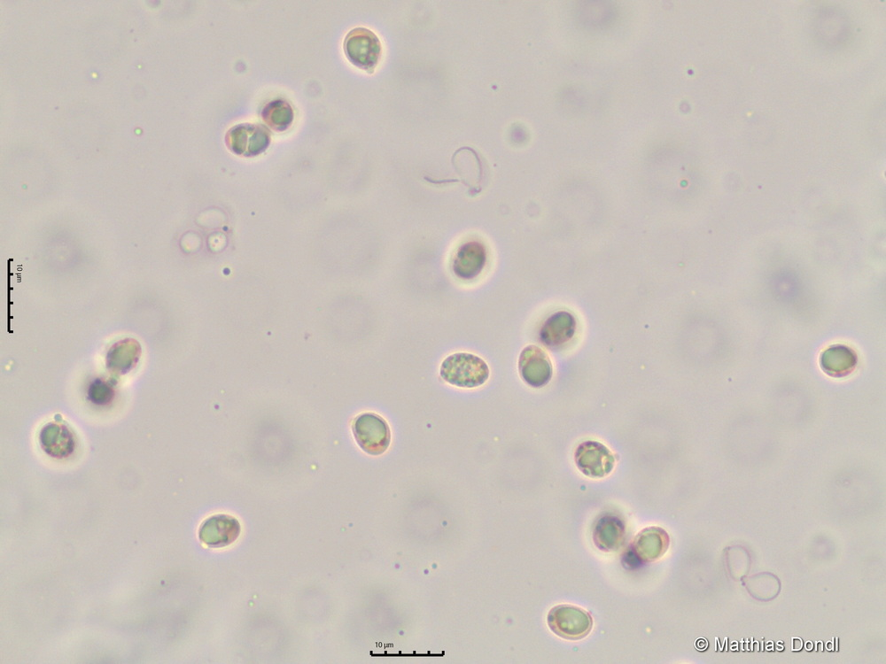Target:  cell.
Instances as JSON below:
<instances>
[{
  "instance_id": "1",
  "label": "cell",
  "mask_w": 886,
  "mask_h": 664,
  "mask_svg": "<svg viewBox=\"0 0 886 664\" xmlns=\"http://www.w3.org/2000/svg\"><path fill=\"white\" fill-rule=\"evenodd\" d=\"M439 374L451 385L474 389L488 380L490 370L486 362L480 357L468 352H456L442 361Z\"/></svg>"
},
{
  "instance_id": "2",
  "label": "cell",
  "mask_w": 886,
  "mask_h": 664,
  "mask_svg": "<svg viewBox=\"0 0 886 664\" xmlns=\"http://www.w3.org/2000/svg\"><path fill=\"white\" fill-rule=\"evenodd\" d=\"M343 49L347 60L368 73H374L382 56L379 37L363 27H354L346 34Z\"/></svg>"
},
{
  "instance_id": "3",
  "label": "cell",
  "mask_w": 886,
  "mask_h": 664,
  "mask_svg": "<svg viewBox=\"0 0 886 664\" xmlns=\"http://www.w3.org/2000/svg\"><path fill=\"white\" fill-rule=\"evenodd\" d=\"M354 437L361 449L369 455H381L391 444V430L386 421L374 413L356 416L352 424Z\"/></svg>"
},
{
  "instance_id": "4",
  "label": "cell",
  "mask_w": 886,
  "mask_h": 664,
  "mask_svg": "<svg viewBox=\"0 0 886 664\" xmlns=\"http://www.w3.org/2000/svg\"><path fill=\"white\" fill-rule=\"evenodd\" d=\"M547 622L553 633L568 640L587 637L593 627V619L586 610L567 604L552 607Z\"/></svg>"
},
{
  "instance_id": "5",
  "label": "cell",
  "mask_w": 886,
  "mask_h": 664,
  "mask_svg": "<svg viewBox=\"0 0 886 664\" xmlns=\"http://www.w3.org/2000/svg\"><path fill=\"white\" fill-rule=\"evenodd\" d=\"M225 144L233 153L242 157H255L270 144L269 130L261 124L241 123L231 127L225 135Z\"/></svg>"
},
{
  "instance_id": "6",
  "label": "cell",
  "mask_w": 886,
  "mask_h": 664,
  "mask_svg": "<svg viewBox=\"0 0 886 664\" xmlns=\"http://www.w3.org/2000/svg\"><path fill=\"white\" fill-rule=\"evenodd\" d=\"M574 460L585 475L593 478L607 476L615 466L611 451L597 441L581 443L575 450Z\"/></svg>"
},
{
  "instance_id": "7",
  "label": "cell",
  "mask_w": 886,
  "mask_h": 664,
  "mask_svg": "<svg viewBox=\"0 0 886 664\" xmlns=\"http://www.w3.org/2000/svg\"><path fill=\"white\" fill-rule=\"evenodd\" d=\"M518 370L522 379L533 388L546 385L553 374L552 363L548 354L532 344L525 347L521 351Z\"/></svg>"
},
{
  "instance_id": "8",
  "label": "cell",
  "mask_w": 886,
  "mask_h": 664,
  "mask_svg": "<svg viewBox=\"0 0 886 664\" xmlns=\"http://www.w3.org/2000/svg\"><path fill=\"white\" fill-rule=\"evenodd\" d=\"M240 530V524L233 516L215 514L202 522L198 537L200 541L207 546L224 547L236 541Z\"/></svg>"
},
{
  "instance_id": "9",
  "label": "cell",
  "mask_w": 886,
  "mask_h": 664,
  "mask_svg": "<svg viewBox=\"0 0 886 664\" xmlns=\"http://www.w3.org/2000/svg\"><path fill=\"white\" fill-rule=\"evenodd\" d=\"M486 261V251L484 244L478 241H470L462 244L455 251L452 268L458 278L471 280L480 274Z\"/></svg>"
},
{
  "instance_id": "10",
  "label": "cell",
  "mask_w": 886,
  "mask_h": 664,
  "mask_svg": "<svg viewBox=\"0 0 886 664\" xmlns=\"http://www.w3.org/2000/svg\"><path fill=\"white\" fill-rule=\"evenodd\" d=\"M40 445L50 456L64 459L71 455L75 448L73 432L64 424L49 422L39 434Z\"/></svg>"
},
{
  "instance_id": "11",
  "label": "cell",
  "mask_w": 886,
  "mask_h": 664,
  "mask_svg": "<svg viewBox=\"0 0 886 664\" xmlns=\"http://www.w3.org/2000/svg\"><path fill=\"white\" fill-rule=\"evenodd\" d=\"M576 320L571 313L559 311L549 316L543 323L540 331V341L548 348H557L574 336Z\"/></svg>"
},
{
  "instance_id": "12",
  "label": "cell",
  "mask_w": 886,
  "mask_h": 664,
  "mask_svg": "<svg viewBox=\"0 0 886 664\" xmlns=\"http://www.w3.org/2000/svg\"><path fill=\"white\" fill-rule=\"evenodd\" d=\"M669 542V537L664 529L649 527L636 536L633 541V551L641 560H655L664 554Z\"/></svg>"
},
{
  "instance_id": "13",
  "label": "cell",
  "mask_w": 886,
  "mask_h": 664,
  "mask_svg": "<svg viewBox=\"0 0 886 664\" xmlns=\"http://www.w3.org/2000/svg\"><path fill=\"white\" fill-rule=\"evenodd\" d=\"M820 362L821 368L828 375L843 377L855 369L857 355L851 348L838 344L825 350Z\"/></svg>"
},
{
  "instance_id": "14",
  "label": "cell",
  "mask_w": 886,
  "mask_h": 664,
  "mask_svg": "<svg viewBox=\"0 0 886 664\" xmlns=\"http://www.w3.org/2000/svg\"><path fill=\"white\" fill-rule=\"evenodd\" d=\"M140 345L134 339H125L114 344L106 356V367L113 373L124 374L137 363Z\"/></svg>"
},
{
  "instance_id": "15",
  "label": "cell",
  "mask_w": 886,
  "mask_h": 664,
  "mask_svg": "<svg viewBox=\"0 0 886 664\" xmlns=\"http://www.w3.org/2000/svg\"><path fill=\"white\" fill-rule=\"evenodd\" d=\"M624 538V526L621 521L612 515L602 517L594 530V541L597 547L611 551L621 545Z\"/></svg>"
},
{
  "instance_id": "16",
  "label": "cell",
  "mask_w": 886,
  "mask_h": 664,
  "mask_svg": "<svg viewBox=\"0 0 886 664\" xmlns=\"http://www.w3.org/2000/svg\"><path fill=\"white\" fill-rule=\"evenodd\" d=\"M261 118L271 129L283 132L292 124L294 113L291 104L286 100L277 98L264 106Z\"/></svg>"
},
{
  "instance_id": "17",
  "label": "cell",
  "mask_w": 886,
  "mask_h": 664,
  "mask_svg": "<svg viewBox=\"0 0 886 664\" xmlns=\"http://www.w3.org/2000/svg\"><path fill=\"white\" fill-rule=\"evenodd\" d=\"M114 394L115 391L113 384L103 378L95 379L88 388V398L90 402L97 405L109 404L113 400Z\"/></svg>"
},
{
  "instance_id": "18",
  "label": "cell",
  "mask_w": 886,
  "mask_h": 664,
  "mask_svg": "<svg viewBox=\"0 0 886 664\" xmlns=\"http://www.w3.org/2000/svg\"><path fill=\"white\" fill-rule=\"evenodd\" d=\"M802 646H803V642H802V640L800 638H798V637L792 638V650L793 651H799L802 648Z\"/></svg>"
},
{
  "instance_id": "19",
  "label": "cell",
  "mask_w": 886,
  "mask_h": 664,
  "mask_svg": "<svg viewBox=\"0 0 886 664\" xmlns=\"http://www.w3.org/2000/svg\"><path fill=\"white\" fill-rule=\"evenodd\" d=\"M707 646H708L707 640L703 638H700L696 641V649L704 650Z\"/></svg>"
},
{
  "instance_id": "20",
  "label": "cell",
  "mask_w": 886,
  "mask_h": 664,
  "mask_svg": "<svg viewBox=\"0 0 886 664\" xmlns=\"http://www.w3.org/2000/svg\"><path fill=\"white\" fill-rule=\"evenodd\" d=\"M805 648H806V649H807L808 651L812 650V643H811V642H807V643L805 644Z\"/></svg>"
},
{
  "instance_id": "21",
  "label": "cell",
  "mask_w": 886,
  "mask_h": 664,
  "mask_svg": "<svg viewBox=\"0 0 886 664\" xmlns=\"http://www.w3.org/2000/svg\"><path fill=\"white\" fill-rule=\"evenodd\" d=\"M831 645H833V644H832V643H830V642H828V648L829 650H831V649H832V648L830 647Z\"/></svg>"
}]
</instances>
